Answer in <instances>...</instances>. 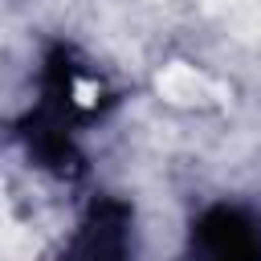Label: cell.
Returning <instances> with one entry per match:
<instances>
[{
    "mask_svg": "<svg viewBox=\"0 0 261 261\" xmlns=\"http://www.w3.org/2000/svg\"><path fill=\"white\" fill-rule=\"evenodd\" d=\"M159 90H167V98L175 102H196L204 94V77H196L192 69H171L167 77H159Z\"/></svg>",
    "mask_w": 261,
    "mask_h": 261,
    "instance_id": "6da1fadb",
    "label": "cell"
}]
</instances>
